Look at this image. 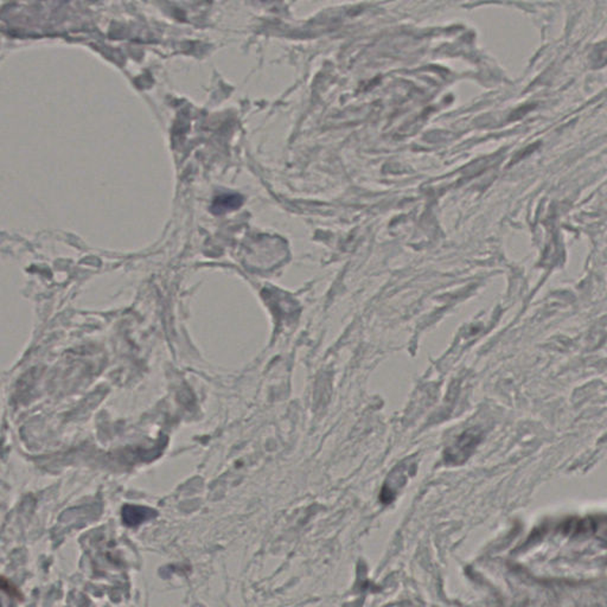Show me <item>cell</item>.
I'll use <instances>...</instances> for the list:
<instances>
[{
	"label": "cell",
	"mask_w": 607,
	"mask_h": 607,
	"mask_svg": "<svg viewBox=\"0 0 607 607\" xmlns=\"http://www.w3.org/2000/svg\"><path fill=\"white\" fill-rule=\"evenodd\" d=\"M241 203H242V198L239 195H228V193H226V195L217 197L215 200L213 210H214L215 213L221 214L223 211L239 208Z\"/></svg>",
	"instance_id": "cell-4"
},
{
	"label": "cell",
	"mask_w": 607,
	"mask_h": 607,
	"mask_svg": "<svg viewBox=\"0 0 607 607\" xmlns=\"http://www.w3.org/2000/svg\"><path fill=\"white\" fill-rule=\"evenodd\" d=\"M482 440V431L479 428H471L454 441V444L445 449L444 460L449 465H459L467 462L475 451L477 445Z\"/></svg>",
	"instance_id": "cell-1"
},
{
	"label": "cell",
	"mask_w": 607,
	"mask_h": 607,
	"mask_svg": "<svg viewBox=\"0 0 607 607\" xmlns=\"http://www.w3.org/2000/svg\"><path fill=\"white\" fill-rule=\"evenodd\" d=\"M595 60H597V65H604V63H606L607 62V43L603 44V45H600V47L595 50Z\"/></svg>",
	"instance_id": "cell-5"
},
{
	"label": "cell",
	"mask_w": 607,
	"mask_h": 607,
	"mask_svg": "<svg viewBox=\"0 0 607 607\" xmlns=\"http://www.w3.org/2000/svg\"><path fill=\"white\" fill-rule=\"evenodd\" d=\"M157 511L140 505H125L123 508V521L129 526H137L141 523L153 520Z\"/></svg>",
	"instance_id": "cell-3"
},
{
	"label": "cell",
	"mask_w": 607,
	"mask_h": 607,
	"mask_svg": "<svg viewBox=\"0 0 607 607\" xmlns=\"http://www.w3.org/2000/svg\"><path fill=\"white\" fill-rule=\"evenodd\" d=\"M415 469V465L412 460L401 462L395 470L390 473V477L387 479L383 489L381 491V500L385 504H390V502L395 497V491L398 488H401L403 484L406 483L407 475L412 473V470Z\"/></svg>",
	"instance_id": "cell-2"
}]
</instances>
